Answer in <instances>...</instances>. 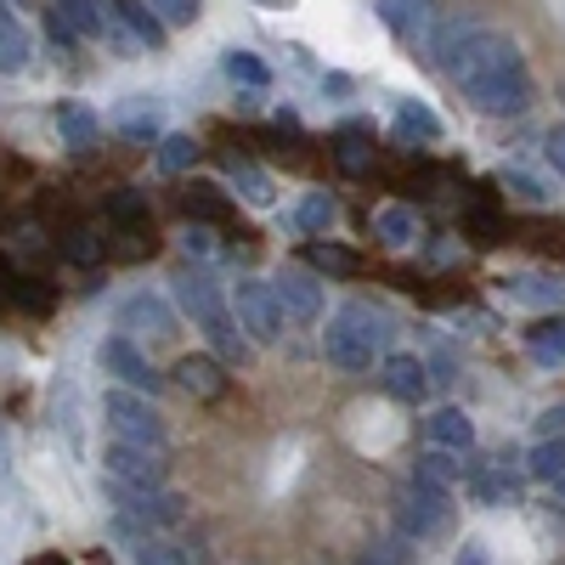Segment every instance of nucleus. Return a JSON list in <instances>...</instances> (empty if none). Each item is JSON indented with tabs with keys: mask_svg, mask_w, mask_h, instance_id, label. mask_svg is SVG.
Wrapping results in <instances>:
<instances>
[{
	"mask_svg": "<svg viewBox=\"0 0 565 565\" xmlns=\"http://www.w3.org/2000/svg\"><path fill=\"white\" fill-rule=\"evenodd\" d=\"M543 153H548V164L565 175V125H548V136H543Z\"/></svg>",
	"mask_w": 565,
	"mask_h": 565,
	"instance_id": "a19ab883",
	"label": "nucleus"
},
{
	"mask_svg": "<svg viewBox=\"0 0 565 565\" xmlns=\"http://www.w3.org/2000/svg\"><path fill=\"white\" fill-rule=\"evenodd\" d=\"M108 18L136 34V45H164V23L148 0H108Z\"/></svg>",
	"mask_w": 565,
	"mask_h": 565,
	"instance_id": "2eb2a0df",
	"label": "nucleus"
},
{
	"mask_svg": "<svg viewBox=\"0 0 565 565\" xmlns=\"http://www.w3.org/2000/svg\"><path fill=\"white\" fill-rule=\"evenodd\" d=\"M175 385L186 396H199V402H215V396H226V362L221 356H181L175 362Z\"/></svg>",
	"mask_w": 565,
	"mask_h": 565,
	"instance_id": "9d476101",
	"label": "nucleus"
},
{
	"mask_svg": "<svg viewBox=\"0 0 565 565\" xmlns=\"http://www.w3.org/2000/svg\"><path fill=\"white\" fill-rule=\"evenodd\" d=\"M103 469H108V481H119V487H148V492L164 487V463H159L153 447L108 441V447H103Z\"/></svg>",
	"mask_w": 565,
	"mask_h": 565,
	"instance_id": "423d86ee",
	"label": "nucleus"
},
{
	"mask_svg": "<svg viewBox=\"0 0 565 565\" xmlns=\"http://www.w3.org/2000/svg\"><path fill=\"white\" fill-rule=\"evenodd\" d=\"M367 125H351L345 136H340V148H334V159H340V170H351V175H362L367 164H373V148H367Z\"/></svg>",
	"mask_w": 565,
	"mask_h": 565,
	"instance_id": "2f4dec72",
	"label": "nucleus"
},
{
	"mask_svg": "<svg viewBox=\"0 0 565 565\" xmlns=\"http://www.w3.org/2000/svg\"><path fill=\"white\" fill-rule=\"evenodd\" d=\"M0 295H7L12 306H23V311H52V289L34 282V277H0Z\"/></svg>",
	"mask_w": 565,
	"mask_h": 565,
	"instance_id": "cd10ccee",
	"label": "nucleus"
},
{
	"mask_svg": "<svg viewBox=\"0 0 565 565\" xmlns=\"http://www.w3.org/2000/svg\"><path fill=\"white\" fill-rule=\"evenodd\" d=\"M232 186H238V193H244L255 210H271V204H277V186H271V175H260L255 164H238V159H232Z\"/></svg>",
	"mask_w": 565,
	"mask_h": 565,
	"instance_id": "bb28decb",
	"label": "nucleus"
},
{
	"mask_svg": "<svg viewBox=\"0 0 565 565\" xmlns=\"http://www.w3.org/2000/svg\"><path fill=\"white\" fill-rule=\"evenodd\" d=\"M97 362H103L108 373H119V380H125L130 391H141V396H159V391H164V380L153 373V362L141 356L130 340H108V345L97 351Z\"/></svg>",
	"mask_w": 565,
	"mask_h": 565,
	"instance_id": "6e6552de",
	"label": "nucleus"
},
{
	"mask_svg": "<svg viewBox=\"0 0 565 565\" xmlns=\"http://www.w3.org/2000/svg\"><path fill=\"white\" fill-rule=\"evenodd\" d=\"M430 441L447 447V452H463L469 441H476V424L463 418V407H436L430 413Z\"/></svg>",
	"mask_w": 565,
	"mask_h": 565,
	"instance_id": "4be33fe9",
	"label": "nucleus"
},
{
	"mask_svg": "<svg viewBox=\"0 0 565 565\" xmlns=\"http://www.w3.org/2000/svg\"><path fill=\"white\" fill-rule=\"evenodd\" d=\"M103 413H108V424H114V441H130V447H164V418L141 402V396H130V391H108L103 396Z\"/></svg>",
	"mask_w": 565,
	"mask_h": 565,
	"instance_id": "20e7f679",
	"label": "nucleus"
},
{
	"mask_svg": "<svg viewBox=\"0 0 565 565\" xmlns=\"http://www.w3.org/2000/svg\"><path fill=\"white\" fill-rule=\"evenodd\" d=\"M45 29H52V40H63V45H74V40H79V34H74V29H68L57 12H45Z\"/></svg>",
	"mask_w": 565,
	"mask_h": 565,
	"instance_id": "c03bdc74",
	"label": "nucleus"
},
{
	"mask_svg": "<svg viewBox=\"0 0 565 565\" xmlns=\"http://www.w3.org/2000/svg\"><path fill=\"white\" fill-rule=\"evenodd\" d=\"M306 260H311L317 271H340V277L362 271V260H356L351 249H340V244H306Z\"/></svg>",
	"mask_w": 565,
	"mask_h": 565,
	"instance_id": "473e14b6",
	"label": "nucleus"
},
{
	"mask_svg": "<svg viewBox=\"0 0 565 565\" xmlns=\"http://www.w3.org/2000/svg\"><path fill=\"white\" fill-rule=\"evenodd\" d=\"M57 249H63V255H68L74 266H90V260L103 255V238H97V232H90V226H68Z\"/></svg>",
	"mask_w": 565,
	"mask_h": 565,
	"instance_id": "72a5a7b5",
	"label": "nucleus"
},
{
	"mask_svg": "<svg viewBox=\"0 0 565 565\" xmlns=\"http://www.w3.org/2000/svg\"><path fill=\"white\" fill-rule=\"evenodd\" d=\"M526 469H532L537 481H559L565 476V441H537L532 458H526Z\"/></svg>",
	"mask_w": 565,
	"mask_h": 565,
	"instance_id": "f704fd0d",
	"label": "nucleus"
},
{
	"mask_svg": "<svg viewBox=\"0 0 565 565\" xmlns=\"http://www.w3.org/2000/svg\"><path fill=\"white\" fill-rule=\"evenodd\" d=\"M526 345H532V356H537V362L559 367V362H565V311L537 317V322L526 328Z\"/></svg>",
	"mask_w": 565,
	"mask_h": 565,
	"instance_id": "aec40b11",
	"label": "nucleus"
},
{
	"mask_svg": "<svg viewBox=\"0 0 565 565\" xmlns=\"http://www.w3.org/2000/svg\"><path fill=\"white\" fill-rule=\"evenodd\" d=\"M503 295L514 306H565V282L559 277H503Z\"/></svg>",
	"mask_w": 565,
	"mask_h": 565,
	"instance_id": "412c9836",
	"label": "nucleus"
},
{
	"mask_svg": "<svg viewBox=\"0 0 565 565\" xmlns=\"http://www.w3.org/2000/svg\"><path fill=\"white\" fill-rule=\"evenodd\" d=\"M232 306H238V328H249L255 345H271L282 334V306L271 295V282L260 277H238V289H232Z\"/></svg>",
	"mask_w": 565,
	"mask_h": 565,
	"instance_id": "39448f33",
	"label": "nucleus"
},
{
	"mask_svg": "<svg viewBox=\"0 0 565 565\" xmlns=\"http://www.w3.org/2000/svg\"><path fill=\"white\" fill-rule=\"evenodd\" d=\"M385 345H391V317L367 300H345L322 328V356L340 373H367Z\"/></svg>",
	"mask_w": 565,
	"mask_h": 565,
	"instance_id": "f03ea898",
	"label": "nucleus"
},
{
	"mask_svg": "<svg viewBox=\"0 0 565 565\" xmlns=\"http://www.w3.org/2000/svg\"><path fill=\"white\" fill-rule=\"evenodd\" d=\"M385 391L396 396V402H424L430 396V367H424L418 356H385Z\"/></svg>",
	"mask_w": 565,
	"mask_h": 565,
	"instance_id": "f8f14e48",
	"label": "nucleus"
},
{
	"mask_svg": "<svg viewBox=\"0 0 565 565\" xmlns=\"http://www.w3.org/2000/svg\"><path fill=\"white\" fill-rule=\"evenodd\" d=\"M458 476H463V469L452 463V452H447V447H430V452H418V476H413V481H424V487L447 492V487H458Z\"/></svg>",
	"mask_w": 565,
	"mask_h": 565,
	"instance_id": "393cba45",
	"label": "nucleus"
},
{
	"mask_svg": "<svg viewBox=\"0 0 565 565\" xmlns=\"http://www.w3.org/2000/svg\"><path fill=\"white\" fill-rule=\"evenodd\" d=\"M356 565H407V548L402 543H385V548H367Z\"/></svg>",
	"mask_w": 565,
	"mask_h": 565,
	"instance_id": "79ce46f5",
	"label": "nucleus"
},
{
	"mask_svg": "<svg viewBox=\"0 0 565 565\" xmlns=\"http://www.w3.org/2000/svg\"><path fill=\"white\" fill-rule=\"evenodd\" d=\"M396 526H402L407 537H436V532L447 526V492L413 481V487L402 492V503H396Z\"/></svg>",
	"mask_w": 565,
	"mask_h": 565,
	"instance_id": "0eeeda50",
	"label": "nucleus"
},
{
	"mask_svg": "<svg viewBox=\"0 0 565 565\" xmlns=\"http://www.w3.org/2000/svg\"><path fill=\"white\" fill-rule=\"evenodd\" d=\"M148 7L159 12L164 29H186V23H199V0H148Z\"/></svg>",
	"mask_w": 565,
	"mask_h": 565,
	"instance_id": "e433bc0d",
	"label": "nucleus"
},
{
	"mask_svg": "<svg viewBox=\"0 0 565 565\" xmlns=\"http://www.w3.org/2000/svg\"><path fill=\"white\" fill-rule=\"evenodd\" d=\"M334 215H340V210H334V199H328V193H311V199L300 204V226H306V232H328V226H334Z\"/></svg>",
	"mask_w": 565,
	"mask_h": 565,
	"instance_id": "c9c22d12",
	"label": "nucleus"
},
{
	"mask_svg": "<svg viewBox=\"0 0 565 565\" xmlns=\"http://www.w3.org/2000/svg\"><path fill=\"white\" fill-rule=\"evenodd\" d=\"M271 295H277V306L289 311L295 322H317V317H322V289H317L306 271H282V277L271 282Z\"/></svg>",
	"mask_w": 565,
	"mask_h": 565,
	"instance_id": "9b49d317",
	"label": "nucleus"
},
{
	"mask_svg": "<svg viewBox=\"0 0 565 565\" xmlns=\"http://www.w3.org/2000/svg\"><path fill=\"white\" fill-rule=\"evenodd\" d=\"M199 153H204V148H199L193 136H164V141H159V170H164V175H181V170L199 164Z\"/></svg>",
	"mask_w": 565,
	"mask_h": 565,
	"instance_id": "c85d7f7f",
	"label": "nucleus"
},
{
	"mask_svg": "<svg viewBox=\"0 0 565 565\" xmlns=\"http://www.w3.org/2000/svg\"><path fill=\"white\" fill-rule=\"evenodd\" d=\"M543 436H548V441L565 436V407H548V413H543Z\"/></svg>",
	"mask_w": 565,
	"mask_h": 565,
	"instance_id": "37998d69",
	"label": "nucleus"
},
{
	"mask_svg": "<svg viewBox=\"0 0 565 565\" xmlns=\"http://www.w3.org/2000/svg\"><path fill=\"white\" fill-rule=\"evenodd\" d=\"M136 565H193V554L175 548V543H141L136 548Z\"/></svg>",
	"mask_w": 565,
	"mask_h": 565,
	"instance_id": "58836bf2",
	"label": "nucleus"
},
{
	"mask_svg": "<svg viewBox=\"0 0 565 565\" xmlns=\"http://www.w3.org/2000/svg\"><path fill=\"white\" fill-rule=\"evenodd\" d=\"M226 79H232V85H244V90H266L271 68H266L255 52H226Z\"/></svg>",
	"mask_w": 565,
	"mask_h": 565,
	"instance_id": "c756f323",
	"label": "nucleus"
},
{
	"mask_svg": "<svg viewBox=\"0 0 565 565\" xmlns=\"http://www.w3.org/2000/svg\"><path fill=\"white\" fill-rule=\"evenodd\" d=\"M554 492H559V498H565V476H559V481H554Z\"/></svg>",
	"mask_w": 565,
	"mask_h": 565,
	"instance_id": "de8ad7c7",
	"label": "nucleus"
},
{
	"mask_svg": "<svg viewBox=\"0 0 565 565\" xmlns=\"http://www.w3.org/2000/svg\"><path fill=\"white\" fill-rule=\"evenodd\" d=\"M57 130L68 136V148H90L97 141V114L85 103H57Z\"/></svg>",
	"mask_w": 565,
	"mask_h": 565,
	"instance_id": "a878e982",
	"label": "nucleus"
},
{
	"mask_svg": "<svg viewBox=\"0 0 565 565\" xmlns=\"http://www.w3.org/2000/svg\"><path fill=\"white\" fill-rule=\"evenodd\" d=\"M29 565H68V559H63V554H34Z\"/></svg>",
	"mask_w": 565,
	"mask_h": 565,
	"instance_id": "49530a36",
	"label": "nucleus"
},
{
	"mask_svg": "<svg viewBox=\"0 0 565 565\" xmlns=\"http://www.w3.org/2000/svg\"><path fill=\"white\" fill-rule=\"evenodd\" d=\"M181 244H186V249H193V255H215V232L193 221V226H186V232H181Z\"/></svg>",
	"mask_w": 565,
	"mask_h": 565,
	"instance_id": "ea45409f",
	"label": "nucleus"
},
{
	"mask_svg": "<svg viewBox=\"0 0 565 565\" xmlns=\"http://www.w3.org/2000/svg\"><path fill=\"white\" fill-rule=\"evenodd\" d=\"M119 328H141V334H153V340H170V334H175V317H170V306L153 300V295H130V300L119 306Z\"/></svg>",
	"mask_w": 565,
	"mask_h": 565,
	"instance_id": "ddd939ff",
	"label": "nucleus"
},
{
	"mask_svg": "<svg viewBox=\"0 0 565 565\" xmlns=\"http://www.w3.org/2000/svg\"><path fill=\"white\" fill-rule=\"evenodd\" d=\"M175 300H181V311L210 334V345L221 351V362H249V340L238 334V317L226 311L221 282H215L210 271H193V266L175 271Z\"/></svg>",
	"mask_w": 565,
	"mask_h": 565,
	"instance_id": "7ed1b4c3",
	"label": "nucleus"
},
{
	"mask_svg": "<svg viewBox=\"0 0 565 565\" xmlns=\"http://www.w3.org/2000/svg\"><path fill=\"white\" fill-rule=\"evenodd\" d=\"M380 18L396 40L418 45V40H436V0H380Z\"/></svg>",
	"mask_w": 565,
	"mask_h": 565,
	"instance_id": "1a4fd4ad",
	"label": "nucleus"
},
{
	"mask_svg": "<svg viewBox=\"0 0 565 565\" xmlns=\"http://www.w3.org/2000/svg\"><path fill=\"white\" fill-rule=\"evenodd\" d=\"M114 125H119V136H125V141H153V136H159V125H164V114H159V103H153V97H130V103H119Z\"/></svg>",
	"mask_w": 565,
	"mask_h": 565,
	"instance_id": "f3484780",
	"label": "nucleus"
},
{
	"mask_svg": "<svg viewBox=\"0 0 565 565\" xmlns=\"http://www.w3.org/2000/svg\"><path fill=\"white\" fill-rule=\"evenodd\" d=\"M108 221L125 232V238H148V226H153L148 193H136V186H119V193H108ZM148 244H153V238H148Z\"/></svg>",
	"mask_w": 565,
	"mask_h": 565,
	"instance_id": "4468645a",
	"label": "nucleus"
},
{
	"mask_svg": "<svg viewBox=\"0 0 565 565\" xmlns=\"http://www.w3.org/2000/svg\"><path fill=\"white\" fill-rule=\"evenodd\" d=\"M373 238L391 244V249H407V244L418 238V215H413V210H402V204L380 210V215H373Z\"/></svg>",
	"mask_w": 565,
	"mask_h": 565,
	"instance_id": "5701e85b",
	"label": "nucleus"
},
{
	"mask_svg": "<svg viewBox=\"0 0 565 565\" xmlns=\"http://www.w3.org/2000/svg\"><path fill=\"white\" fill-rule=\"evenodd\" d=\"M463 238L476 244V249H492V244L503 238V221H498L492 199H481V204H469V210H463Z\"/></svg>",
	"mask_w": 565,
	"mask_h": 565,
	"instance_id": "b1692460",
	"label": "nucleus"
},
{
	"mask_svg": "<svg viewBox=\"0 0 565 565\" xmlns=\"http://www.w3.org/2000/svg\"><path fill=\"white\" fill-rule=\"evenodd\" d=\"M430 52H436L441 74L463 90L469 108L498 114V119L532 108V74L521 63V45L503 29H487L476 18H452V23H436Z\"/></svg>",
	"mask_w": 565,
	"mask_h": 565,
	"instance_id": "f257e3e1",
	"label": "nucleus"
},
{
	"mask_svg": "<svg viewBox=\"0 0 565 565\" xmlns=\"http://www.w3.org/2000/svg\"><path fill=\"white\" fill-rule=\"evenodd\" d=\"M498 186H503V193H514V199H526V204H548V193H543V186H537L526 170H503Z\"/></svg>",
	"mask_w": 565,
	"mask_h": 565,
	"instance_id": "4c0bfd02",
	"label": "nucleus"
},
{
	"mask_svg": "<svg viewBox=\"0 0 565 565\" xmlns=\"http://www.w3.org/2000/svg\"><path fill=\"white\" fill-rule=\"evenodd\" d=\"M458 565H487V548H481V543H469V548L458 554Z\"/></svg>",
	"mask_w": 565,
	"mask_h": 565,
	"instance_id": "a18cd8bd",
	"label": "nucleus"
},
{
	"mask_svg": "<svg viewBox=\"0 0 565 565\" xmlns=\"http://www.w3.org/2000/svg\"><path fill=\"white\" fill-rule=\"evenodd\" d=\"M181 210H186V221H199V226H221L232 215V204H226V193H221L215 181H193V186H186Z\"/></svg>",
	"mask_w": 565,
	"mask_h": 565,
	"instance_id": "a211bd4d",
	"label": "nucleus"
},
{
	"mask_svg": "<svg viewBox=\"0 0 565 565\" xmlns=\"http://www.w3.org/2000/svg\"><path fill=\"white\" fill-rule=\"evenodd\" d=\"M396 130L413 141V136H424V141H436L441 136V119L430 114V108H424V103H402L396 108Z\"/></svg>",
	"mask_w": 565,
	"mask_h": 565,
	"instance_id": "7c9ffc66",
	"label": "nucleus"
},
{
	"mask_svg": "<svg viewBox=\"0 0 565 565\" xmlns=\"http://www.w3.org/2000/svg\"><path fill=\"white\" fill-rule=\"evenodd\" d=\"M29 29L18 23V12L0 0V74H23L29 68Z\"/></svg>",
	"mask_w": 565,
	"mask_h": 565,
	"instance_id": "dca6fc26",
	"label": "nucleus"
},
{
	"mask_svg": "<svg viewBox=\"0 0 565 565\" xmlns=\"http://www.w3.org/2000/svg\"><path fill=\"white\" fill-rule=\"evenodd\" d=\"M52 12H57L79 40H97V34H108V29H114V18L97 7V0H52Z\"/></svg>",
	"mask_w": 565,
	"mask_h": 565,
	"instance_id": "6ab92c4d",
	"label": "nucleus"
}]
</instances>
